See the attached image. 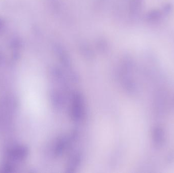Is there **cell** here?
I'll use <instances>...</instances> for the list:
<instances>
[{
  "instance_id": "cell-1",
  "label": "cell",
  "mask_w": 174,
  "mask_h": 173,
  "mask_svg": "<svg viewBox=\"0 0 174 173\" xmlns=\"http://www.w3.org/2000/svg\"><path fill=\"white\" fill-rule=\"evenodd\" d=\"M28 154L27 149L23 146L14 147L10 151L9 155L11 158L17 161H22Z\"/></svg>"
},
{
  "instance_id": "cell-2",
  "label": "cell",
  "mask_w": 174,
  "mask_h": 173,
  "mask_svg": "<svg viewBox=\"0 0 174 173\" xmlns=\"http://www.w3.org/2000/svg\"><path fill=\"white\" fill-rule=\"evenodd\" d=\"M144 0H130L129 3V13L133 17L137 16L141 12Z\"/></svg>"
},
{
  "instance_id": "cell-3",
  "label": "cell",
  "mask_w": 174,
  "mask_h": 173,
  "mask_svg": "<svg viewBox=\"0 0 174 173\" xmlns=\"http://www.w3.org/2000/svg\"><path fill=\"white\" fill-rule=\"evenodd\" d=\"M159 10H153L150 11L146 16L147 21L151 24H157L162 21L163 13Z\"/></svg>"
},
{
  "instance_id": "cell-4",
  "label": "cell",
  "mask_w": 174,
  "mask_h": 173,
  "mask_svg": "<svg viewBox=\"0 0 174 173\" xmlns=\"http://www.w3.org/2000/svg\"><path fill=\"white\" fill-rule=\"evenodd\" d=\"M80 50L82 51L83 54H86L88 55H91L93 54V51L91 47L88 44L85 43H83L80 46Z\"/></svg>"
}]
</instances>
